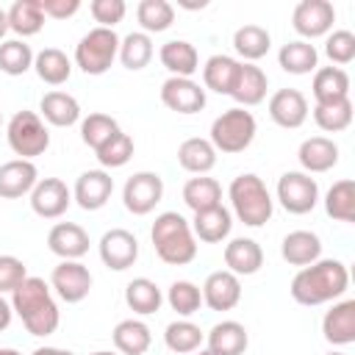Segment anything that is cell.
I'll use <instances>...</instances> for the list:
<instances>
[{
    "label": "cell",
    "mask_w": 355,
    "mask_h": 355,
    "mask_svg": "<svg viewBox=\"0 0 355 355\" xmlns=\"http://www.w3.org/2000/svg\"><path fill=\"white\" fill-rule=\"evenodd\" d=\"M28 277V266L17 255H0V294H11Z\"/></svg>",
    "instance_id": "cell-50"
},
{
    "label": "cell",
    "mask_w": 355,
    "mask_h": 355,
    "mask_svg": "<svg viewBox=\"0 0 355 355\" xmlns=\"http://www.w3.org/2000/svg\"><path fill=\"white\" fill-rule=\"evenodd\" d=\"M266 89H269V78L261 67L255 64H239V75L233 80V89H230V97L239 103V108H252L258 103H263L266 97Z\"/></svg>",
    "instance_id": "cell-22"
},
{
    "label": "cell",
    "mask_w": 355,
    "mask_h": 355,
    "mask_svg": "<svg viewBox=\"0 0 355 355\" xmlns=\"http://www.w3.org/2000/svg\"><path fill=\"white\" fill-rule=\"evenodd\" d=\"M158 58H161L164 69L169 72V78H191L200 69V53L186 39L164 42L161 50H158Z\"/></svg>",
    "instance_id": "cell-24"
},
{
    "label": "cell",
    "mask_w": 355,
    "mask_h": 355,
    "mask_svg": "<svg viewBox=\"0 0 355 355\" xmlns=\"http://www.w3.org/2000/svg\"><path fill=\"white\" fill-rule=\"evenodd\" d=\"M0 355H22V352L14 349V347H0Z\"/></svg>",
    "instance_id": "cell-55"
},
{
    "label": "cell",
    "mask_w": 355,
    "mask_h": 355,
    "mask_svg": "<svg viewBox=\"0 0 355 355\" xmlns=\"http://www.w3.org/2000/svg\"><path fill=\"white\" fill-rule=\"evenodd\" d=\"M39 183V169L33 161L25 158H14L0 164V197L3 200H19L25 194L33 191V186Z\"/></svg>",
    "instance_id": "cell-20"
},
{
    "label": "cell",
    "mask_w": 355,
    "mask_h": 355,
    "mask_svg": "<svg viewBox=\"0 0 355 355\" xmlns=\"http://www.w3.org/2000/svg\"><path fill=\"white\" fill-rule=\"evenodd\" d=\"M11 319H14V308H11V302L0 294V333H3V330H8Z\"/></svg>",
    "instance_id": "cell-52"
},
{
    "label": "cell",
    "mask_w": 355,
    "mask_h": 355,
    "mask_svg": "<svg viewBox=\"0 0 355 355\" xmlns=\"http://www.w3.org/2000/svg\"><path fill=\"white\" fill-rule=\"evenodd\" d=\"M280 255L288 266H311L322 258V239L313 230H291L280 244Z\"/></svg>",
    "instance_id": "cell-26"
},
{
    "label": "cell",
    "mask_w": 355,
    "mask_h": 355,
    "mask_svg": "<svg viewBox=\"0 0 355 355\" xmlns=\"http://www.w3.org/2000/svg\"><path fill=\"white\" fill-rule=\"evenodd\" d=\"M164 200V178L158 172H133L122 186V202L133 216H147Z\"/></svg>",
    "instance_id": "cell-9"
},
{
    "label": "cell",
    "mask_w": 355,
    "mask_h": 355,
    "mask_svg": "<svg viewBox=\"0 0 355 355\" xmlns=\"http://www.w3.org/2000/svg\"><path fill=\"white\" fill-rule=\"evenodd\" d=\"M216 155L214 144L200 136H191L178 147V164L191 175H208L216 166Z\"/></svg>",
    "instance_id": "cell-31"
},
{
    "label": "cell",
    "mask_w": 355,
    "mask_h": 355,
    "mask_svg": "<svg viewBox=\"0 0 355 355\" xmlns=\"http://www.w3.org/2000/svg\"><path fill=\"white\" fill-rule=\"evenodd\" d=\"M136 19L141 25V33H164L175 22V6L166 0H141L136 6Z\"/></svg>",
    "instance_id": "cell-42"
},
{
    "label": "cell",
    "mask_w": 355,
    "mask_h": 355,
    "mask_svg": "<svg viewBox=\"0 0 355 355\" xmlns=\"http://www.w3.org/2000/svg\"><path fill=\"white\" fill-rule=\"evenodd\" d=\"M39 6L50 19H69L80 11V0H39Z\"/></svg>",
    "instance_id": "cell-51"
},
{
    "label": "cell",
    "mask_w": 355,
    "mask_h": 355,
    "mask_svg": "<svg viewBox=\"0 0 355 355\" xmlns=\"http://www.w3.org/2000/svg\"><path fill=\"white\" fill-rule=\"evenodd\" d=\"M33 69L39 75V80H44L47 86H61L69 80L72 75V61L64 50L58 47H44L33 55Z\"/></svg>",
    "instance_id": "cell-35"
},
{
    "label": "cell",
    "mask_w": 355,
    "mask_h": 355,
    "mask_svg": "<svg viewBox=\"0 0 355 355\" xmlns=\"http://www.w3.org/2000/svg\"><path fill=\"white\" fill-rule=\"evenodd\" d=\"M150 239H153L155 255L169 266H186L197 258V239L191 233V225L178 211L158 214L150 227Z\"/></svg>",
    "instance_id": "cell-3"
},
{
    "label": "cell",
    "mask_w": 355,
    "mask_h": 355,
    "mask_svg": "<svg viewBox=\"0 0 355 355\" xmlns=\"http://www.w3.org/2000/svg\"><path fill=\"white\" fill-rule=\"evenodd\" d=\"M33 50L25 39H6L0 42V72L17 78L25 75L28 69H33Z\"/></svg>",
    "instance_id": "cell-44"
},
{
    "label": "cell",
    "mask_w": 355,
    "mask_h": 355,
    "mask_svg": "<svg viewBox=\"0 0 355 355\" xmlns=\"http://www.w3.org/2000/svg\"><path fill=\"white\" fill-rule=\"evenodd\" d=\"M153 53H155L153 39L147 33H141V31H130L125 39H119V55L116 58L122 61L125 69L139 72L153 61Z\"/></svg>",
    "instance_id": "cell-40"
},
{
    "label": "cell",
    "mask_w": 355,
    "mask_h": 355,
    "mask_svg": "<svg viewBox=\"0 0 355 355\" xmlns=\"http://www.w3.org/2000/svg\"><path fill=\"white\" fill-rule=\"evenodd\" d=\"M258 133V122L255 116L247 111V108H227L222 111L214 122H211V136L208 141L214 144L216 153H225V155H236V153H244L252 139Z\"/></svg>",
    "instance_id": "cell-5"
},
{
    "label": "cell",
    "mask_w": 355,
    "mask_h": 355,
    "mask_svg": "<svg viewBox=\"0 0 355 355\" xmlns=\"http://www.w3.org/2000/svg\"><path fill=\"white\" fill-rule=\"evenodd\" d=\"M200 291H202V305H208L211 311H219V313L233 311L241 302V280L227 269L211 272Z\"/></svg>",
    "instance_id": "cell-15"
},
{
    "label": "cell",
    "mask_w": 355,
    "mask_h": 355,
    "mask_svg": "<svg viewBox=\"0 0 355 355\" xmlns=\"http://www.w3.org/2000/svg\"><path fill=\"white\" fill-rule=\"evenodd\" d=\"M327 355H344V352H338V349H333V352H327Z\"/></svg>",
    "instance_id": "cell-58"
},
{
    "label": "cell",
    "mask_w": 355,
    "mask_h": 355,
    "mask_svg": "<svg viewBox=\"0 0 355 355\" xmlns=\"http://www.w3.org/2000/svg\"><path fill=\"white\" fill-rule=\"evenodd\" d=\"M202 338H205V333H202L194 322H189V319H175V322H169L166 330H164V344H166L172 352H178V355H191V352H197V349L202 347Z\"/></svg>",
    "instance_id": "cell-41"
},
{
    "label": "cell",
    "mask_w": 355,
    "mask_h": 355,
    "mask_svg": "<svg viewBox=\"0 0 355 355\" xmlns=\"http://www.w3.org/2000/svg\"><path fill=\"white\" fill-rule=\"evenodd\" d=\"M166 302H169V308H172L178 316L189 319L191 313L200 311V305H202V291H200V286L191 283V280H175V283L169 286V291H166Z\"/></svg>",
    "instance_id": "cell-45"
},
{
    "label": "cell",
    "mask_w": 355,
    "mask_h": 355,
    "mask_svg": "<svg viewBox=\"0 0 355 355\" xmlns=\"http://www.w3.org/2000/svg\"><path fill=\"white\" fill-rule=\"evenodd\" d=\"M311 92H313L316 103H333V100L349 97V75H347V69H341V67H319L313 72Z\"/></svg>",
    "instance_id": "cell-34"
},
{
    "label": "cell",
    "mask_w": 355,
    "mask_h": 355,
    "mask_svg": "<svg viewBox=\"0 0 355 355\" xmlns=\"http://www.w3.org/2000/svg\"><path fill=\"white\" fill-rule=\"evenodd\" d=\"M239 64H241L239 58L225 55V53L211 55L202 67V89H211L216 94H230L233 80L239 75Z\"/></svg>",
    "instance_id": "cell-33"
},
{
    "label": "cell",
    "mask_w": 355,
    "mask_h": 355,
    "mask_svg": "<svg viewBox=\"0 0 355 355\" xmlns=\"http://www.w3.org/2000/svg\"><path fill=\"white\" fill-rule=\"evenodd\" d=\"M277 64L288 75H311V72L319 69V53H316V47L311 42L294 39V42H286L280 47Z\"/></svg>",
    "instance_id": "cell-30"
},
{
    "label": "cell",
    "mask_w": 355,
    "mask_h": 355,
    "mask_svg": "<svg viewBox=\"0 0 355 355\" xmlns=\"http://www.w3.org/2000/svg\"><path fill=\"white\" fill-rule=\"evenodd\" d=\"M39 116L53 128H69L80 119V103L67 92H47L39 100Z\"/></svg>",
    "instance_id": "cell-28"
},
{
    "label": "cell",
    "mask_w": 355,
    "mask_h": 355,
    "mask_svg": "<svg viewBox=\"0 0 355 355\" xmlns=\"http://www.w3.org/2000/svg\"><path fill=\"white\" fill-rule=\"evenodd\" d=\"M8 33V14L0 8V42H3V36Z\"/></svg>",
    "instance_id": "cell-54"
},
{
    "label": "cell",
    "mask_w": 355,
    "mask_h": 355,
    "mask_svg": "<svg viewBox=\"0 0 355 355\" xmlns=\"http://www.w3.org/2000/svg\"><path fill=\"white\" fill-rule=\"evenodd\" d=\"M347 288H349V272L347 263L338 258H319L311 266H302L288 286L291 300L308 308L336 302L338 297H344Z\"/></svg>",
    "instance_id": "cell-1"
},
{
    "label": "cell",
    "mask_w": 355,
    "mask_h": 355,
    "mask_svg": "<svg viewBox=\"0 0 355 355\" xmlns=\"http://www.w3.org/2000/svg\"><path fill=\"white\" fill-rule=\"evenodd\" d=\"M89 11H92L97 28H111L114 31V25L125 19L128 6H125V0H92Z\"/></svg>",
    "instance_id": "cell-49"
},
{
    "label": "cell",
    "mask_w": 355,
    "mask_h": 355,
    "mask_svg": "<svg viewBox=\"0 0 355 355\" xmlns=\"http://www.w3.org/2000/svg\"><path fill=\"white\" fill-rule=\"evenodd\" d=\"M191 225V233L197 241H205V244H219L230 236L233 230V214L225 208V205H216V208H208V211H200L194 214V219L189 222Z\"/></svg>",
    "instance_id": "cell-25"
},
{
    "label": "cell",
    "mask_w": 355,
    "mask_h": 355,
    "mask_svg": "<svg viewBox=\"0 0 355 355\" xmlns=\"http://www.w3.org/2000/svg\"><path fill=\"white\" fill-rule=\"evenodd\" d=\"M225 266L227 272H233L236 277H247V275H255L261 272L263 266V250L255 239H247V236H239V239H230L225 244Z\"/></svg>",
    "instance_id": "cell-21"
},
{
    "label": "cell",
    "mask_w": 355,
    "mask_h": 355,
    "mask_svg": "<svg viewBox=\"0 0 355 355\" xmlns=\"http://www.w3.org/2000/svg\"><path fill=\"white\" fill-rule=\"evenodd\" d=\"M313 122L324 133H341L352 125V100H333V103H316L313 105Z\"/></svg>",
    "instance_id": "cell-43"
},
{
    "label": "cell",
    "mask_w": 355,
    "mask_h": 355,
    "mask_svg": "<svg viewBox=\"0 0 355 355\" xmlns=\"http://www.w3.org/2000/svg\"><path fill=\"white\" fill-rule=\"evenodd\" d=\"M92 355H119V352H111V349H97V352H92Z\"/></svg>",
    "instance_id": "cell-56"
},
{
    "label": "cell",
    "mask_w": 355,
    "mask_h": 355,
    "mask_svg": "<svg viewBox=\"0 0 355 355\" xmlns=\"http://www.w3.org/2000/svg\"><path fill=\"white\" fill-rule=\"evenodd\" d=\"M272 47V36L263 25H255V22H247L241 28H236L233 33V50L244 58V64H255L258 58H263Z\"/></svg>",
    "instance_id": "cell-32"
},
{
    "label": "cell",
    "mask_w": 355,
    "mask_h": 355,
    "mask_svg": "<svg viewBox=\"0 0 355 355\" xmlns=\"http://www.w3.org/2000/svg\"><path fill=\"white\" fill-rule=\"evenodd\" d=\"M336 22V8L330 0H300L291 14L294 31L302 36V42L327 36Z\"/></svg>",
    "instance_id": "cell-10"
},
{
    "label": "cell",
    "mask_w": 355,
    "mask_h": 355,
    "mask_svg": "<svg viewBox=\"0 0 355 355\" xmlns=\"http://www.w3.org/2000/svg\"><path fill=\"white\" fill-rule=\"evenodd\" d=\"M6 139L14 155L33 161L50 147V130L36 111H17L6 125Z\"/></svg>",
    "instance_id": "cell-7"
},
{
    "label": "cell",
    "mask_w": 355,
    "mask_h": 355,
    "mask_svg": "<svg viewBox=\"0 0 355 355\" xmlns=\"http://www.w3.org/2000/svg\"><path fill=\"white\" fill-rule=\"evenodd\" d=\"M161 103L183 116H191L205 108V89L191 78H166L161 83Z\"/></svg>",
    "instance_id": "cell-14"
},
{
    "label": "cell",
    "mask_w": 355,
    "mask_h": 355,
    "mask_svg": "<svg viewBox=\"0 0 355 355\" xmlns=\"http://www.w3.org/2000/svg\"><path fill=\"white\" fill-rule=\"evenodd\" d=\"M119 55V36L111 28H92L75 44V67L86 75H105Z\"/></svg>",
    "instance_id": "cell-6"
},
{
    "label": "cell",
    "mask_w": 355,
    "mask_h": 355,
    "mask_svg": "<svg viewBox=\"0 0 355 355\" xmlns=\"http://www.w3.org/2000/svg\"><path fill=\"white\" fill-rule=\"evenodd\" d=\"M183 202L194 214L222 205V186H219V180L216 178H208V175L189 178L186 186H183Z\"/></svg>",
    "instance_id": "cell-36"
},
{
    "label": "cell",
    "mask_w": 355,
    "mask_h": 355,
    "mask_svg": "<svg viewBox=\"0 0 355 355\" xmlns=\"http://www.w3.org/2000/svg\"><path fill=\"white\" fill-rule=\"evenodd\" d=\"M211 352L216 355H244L247 344H250V336H247V327L236 319H225V322H216L208 336H205Z\"/></svg>",
    "instance_id": "cell-27"
},
{
    "label": "cell",
    "mask_w": 355,
    "mask_h": 355,
    "mask_svg": "<svg viewBox=\"0 0 355 355\" xmlns=\"http://www.w3.org/2000/svg\"><path fill=\"white\" fill-rule=\"evenodd\" d=\"M114 194V178L105 169H89L80 172V178L75 180L72 189V200L83 208V211H100Z\"/></svg>",
    "instance_id": "cell-16"
},
{
    "label": "cell",
    "mask_w": 355,
    "mask_h": 355,
    "mask_svg": "<svg viewBox=\"0 0 355 355\" xmlns=\"http://www.w3.org/2000/svg\"><path fill=\"white\" fill-rule=\"evenodd\" d=\"M116 130H119V122H116L114 116H108V114H100V111L89 114V116L80 122V139H83V144L92 147V150H100Z\"/></svg>",
    "instance_id": "cell-46"
},
{
    "label": "cell",
    "mask_w": 355,
    "mask_h": 355,
    "mask_svg": "<svg viewBox=\"0 0 355 355\" xmlns=\"http://www.w3.org/2000/svg\"><path fill=\"white\" fill-rule=\"evenodd\" d=\"M97 250H100V261H103L108 269L125 272V269H130V266L136 263V258H139V239H136L130 230H125V227H111V230H105V233L100 236Z\"/></svg>",
    "instance_id": "cell-12"
},
{
    "label": "cell",
    "mask_w": 355,
    "mask_h": 355,
    "mask_svg": "<svg viewBox=\"0 0 355 355\" xmlns=\"http://www.w3.org/2000/svg\"><path fill=\"white\" fill-rule=\"evenodd\" d=\"M50 288L67 302V305H75V302H83L92 291V272L86 263L80 261H61L53 275H50Z\"/></svg>",
    "instance_id": "cell-11"
},
{
    "label": "cell",
    "mask_w": 355,
    "mask_h": 355,
    "mask_svg": "<svg viewBox=\"0 0 355 355\" xmlns=\"http://www.w3.org/2000/svg\"><path fill=\"white\" fill-rule=\"evenodd\" d=\"M277 202L294 214V216H302V214H311L319 202V183L316 178L305 175L302 169H291V172H283L277 178Z\"/></svg>",
    "instance_id": "cell-8"
},
{
    "label": "cell",
    "mask_w": 355,
    "mask_h": 355,
    "mask_svg": "<svg viewBox=\"0 0 355 355\" xmlns=\"http://www.w3.org/2000/svg\"><path fill=\"white\" fill-rule=\"evenodd\" d=\"M111 338H114V347H116L119 355H144L150 349V344H153L150 327L141 319H133V316L116 322Z\"/></svg>",
    "instance_id": "cell-29"
},
{
    "label": "cell",
    "mask_w": 355,
    "mask_h": 355,
    "mask_svg": "<svg viewBox=\"0 0 355 355\" xmlns=\"http://www.w3.org/2000/svg\"><path fill=\"white\" fill-rule=\"evenodd\" d=\"M269 116L286 130H297L308 119V100L300 89H277L269 97Z\"/></svg>",
    "instance_id": "cell-17"
},
{
    "label": "cell",
    "mask_w": 355,
    "mask_h": 355,
    "mask_svg": "<svg viewBox=\"0 0 355 355\" xmlns=\"http://www.w3.org/2000/svg\"><path fill=\"white\" fill-rule=\"evenodd\" d=\"M33 355H75V352L61 349V347H39V349H33Z\"/></svg>",
    "instance_id": "cell-53"
},
{
    "label": "cell",
    "mask_w": 355,
    "mask_h": 355,
    "mask_svg": "<svg viewBox=\"0 0 355 355\" xmlns=\"http://www.w3.org/2000/svg\"><path fill=\"white\" fill-rule=\"evenodd\" d=\"M324 211L330 219L352 225L355 222V180L349 178L336 180L324 194Z\"/></svg>",
    "instance_id": "cell-39"
},
{
    "label": "cell",
    "mask_w": 355,
    "mask_h": 355,
    "mask_svg": "<svg viewBox=\"0 0 355 355\" xmlns=\"http://www.w3.org/2000/svg\"><path fill=\"white\" fill-rule=\"evenodd\" d=\"M11 308L22 319L31 336H39V338L53 336L61 324V311H58V302L53 300V288L33 275H28L11 291Z\"/></svg>",
    "instance_id": "cell-2"
},
{
    "label": "cell",
    "mask_w": 355,
    "mask_h": 355,
    "mask_svg": "<svg viewBox=\"0 0 355 355\" xmlns=\"http://www.w3.org/2000/svg\"><path fill=\"white\" fill-rule=\"evenodd\" d=\"M227 197H230V208L239 216V222H244L247 227H261L272 219L275 214V200L266 189V183L255 175V172H241L230 180L227 186Z\"/></svg>",
    "instance_id": "cell-4"
},
{
    "label": "cell",
    "mask_w": 355,
    "mask_h": 355,
    "mask_svg": "<svg viewBox=\"0 0 355 355\" xmlns=\"http://www.w3.org/2000/svg\"><path fill=\"white\" fill-rule=\"evenodd\" d=\"M297 158H300V166H302L305 175L330 172L338 164V144L327 136H311L300 144Z\"/></svg>",
    "instance_id": "cell-23"
},
{
    "label": "cell",
    "mask_w": 355,
    "mask_h": 355,
    "mask_svg": "<svg viewBox=\"0 0 355 355\" xmlns=\"http://www.w3.org/2000/svg\"><path fill=\"white\" fill-rule=\"evenodd\" d=\"M324 55L336 64V67H347V64H352V58H355V33L352 31H333V33H327V39H324Z\"/></svg>",
    "instance_id": "cell-48"
},
{
    "label": "cell",
    "mask_w": 355,
    "mask_h": 355,
    "mask_svg": "<svg viewBox=\"0 0 355 355\" xmlns=\"http://www.w3.org/2000/svg\"><path fill=\"white\" fill-rule=\"evenodd\" d=\"M6 14H8V31L17 33V39L36 36L44 28V19H47L42 14L39 0H17Z\"/></svg>",
    "instance_id": "cell-38"
},
{
    "label": "cell",
    "mask_w": 355,
    "mask_h": 355,
    "mask_svg": "<svg viewBox=\"0 0 355 355\" xmlns=\"http://www.w3.org/2000/svg\"><path fill=\"white\" fill-rule=\"evenodd\" d=\"M103 169H119L133 158V139L125 130H116L100 150H94Z\"/></svg>",
    "instance_id": "cell-47"
},
{
    "label": "cell",
    "mask_w": 355,
    "mask_h": 355,
    "mask_svg": "<svg viewBox=\"0 0 355 355\" xmlns=\"http://www.w3.org/2000/svg\"><path fill=\"white\" fill-rule=\"evenodd\" d=\"M89 233L78 222H55L47 233V247L61 261H80L89 252Z\"/></svg>",
    "instance_id": "cell-18"
},
{
    "label": "cell",
    "mask_w": 355,
    "mask_h": 355,
    "mask_svg": "<svg viewBox=\"0 0 355 355\" xmlns=\"http://www.w3.org/2000/svg\"><path fill=\"white\" fill-rule=\"evenodd\" d=\"M161 302H164V294H161L158 283L150 280V277H133V280L125 286V305H128L133 313H139V316L155 313V311L161 308Z\"/></svg>",
    "instance_id": "cell-37"
},
{
    "label": "cell",
    "mask_w": 355,
    "mask_h": 355,
    "mask_svg": "<svg viewBox=\"0 0 355 355\" xmlns=\"http://www.w3.org/2000/svg\"><path fill=\"white\" fill-rule=\"evenodd\" d=\"M322 336L333 347L355 344V300H338L322 316Z\"/></svg>",
    "instance_id": "cell-19"
},
{
    "label": "cell",
    "mask_w": 355,
    "mask_h": 355,
    "mask_svg": "<svg viewBox=\"0 0 355 355\" xmlns=\"http://www.w3.org/2000/svg\"><path fill=\"white\" fill-rule=\"evenodd\" d=\"M0 125H3V111H0Z\"/></svg>",
    "instance_id": "cell-59"
},
{
    "label": "cell",
    "mask_w": 355,
    "mask_h": 355,
    "mask_svg": "<svg viewBox=\"0 0 355 355\" xmlns=\"http://www.w3.org/2000/svg\"><path fill=\"white\" fill-rule=\"evenodd\" d=\"M191 355H216V352H211V349H197V352H191Z\"/></svg>",
    "instance_id": "cell-57"
},
{
    "label": "cell",
    "mask_w": 355,
    "mask_h": 355,
    "mask_svg": "<svg viewBox=\"0 0 355 355\" xmlns=\"http://www.w3.org/2000/svg\"><path fill=\"white\" fill-rule=\"evenodd\" d=\"M72 205V189L61 178H42L31 191V208L42 219H58Z\"/></svg>",
    "instance_id": "cell-13"
}]
</instances>
